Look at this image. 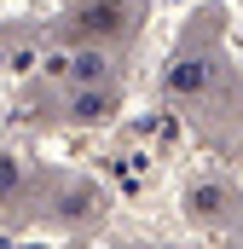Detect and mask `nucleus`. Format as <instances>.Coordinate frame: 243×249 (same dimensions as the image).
Returning <instances> with one entry per match:
<instances>
[{
  "instance_id": "obj_1",
  "label": "nucleus",
  "mask_w": 243,
  "mask_h": 249,
  "mask_svg": "<svg viewBox=\"0 0 243 249\" xmlns=\"http://www.w3.org/2000/svg\"><path fill=\"white\" fill-rule=\"evenodd\" d=\"M208 87V64L203 58H180L168 70V93H203Z\"/></svg>"
},
{
  "instance_id": "obj_2",
  "label": "nucleus",
  "mask_w": 243,
  "mask_h": 249,
  "mask_svg": "<svg viewBox=\"0 0 243 249\" xmlns=\"http://www.w3.org/2000/svg\"><path fill=\"white\" fill-rule=\"evenodd\" d=\"M75 116L81 122H99V116H110V99L104 93H75Z\"/></svg>"
},
{
  "instance_id": "obj_3",
  "label": "nucleus",
  "mask_w": 243,
  "mask_h": 249,
  "mask_svg": "<svg viewBox=\"0 0 243 249\" xmlns=\"http://www.w3.org/2000/svg\"><path fill=\"white\" fill-rule=\"evenodd\" d=\"M110 23H116L110 6H93V12H87V29H110Z\"/></svg>"
},
{
  "instance_id": "obj_4",
  "label": "nucleus",
  "mask_w": 243,
  "mask_h": 249,
  "mask_svg": "<svg viewBox=\"0 0 243 249\" xmlns=\"http://www.w3.org/2000/svg\"><path fill=\"white\" fill-rule=\"evenodd\" d=\"M17 186V162H12V157H0V191H12Z\"/></svg>"
},
{
  "instance_id": "obj_5",
  "label": "nucleus",
  "mask_w": 243,
  "mask_h": 249,
  "mask_svg": "<svg viewBox=\"0 0 243 249\" xmlns=\"http://www.w3.org/2000/svg\"><path fill=\"white\" fill-rule=\"evenodd\" d=\"M93 75H99V58H93V53H87V58H75V81H93Z\"/></svg>"
}]
</instances>
